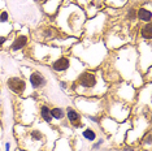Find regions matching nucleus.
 Instances as JSON below:
<instances>
[{
  "label": "nucleus",
  "instance_id": "nucleus-20",
  "mask_svg": "<svg viewBox=\"0 0 152 151\" xmlns=\"http://www.w3.org/2000/svg\"><path fill=\"white\" fill-rule=\"evenodd\" d=\"M122 151H135V150L133 147H125V149H122Z\"/></svg>",
  "mask_w": 152,
  "mask_h": 151
},
{
  "label": "nucleus",
  "instance_id": "nucleus-4",
  "mask_svg": "<svg viewBox=\"0 0 152 151\" xmlns=\"http://www.w3.org/2000/svg\"><path fill=\"white\" fill-rule=\"evenodd\" d=\"M29 82L30 85L33 86V89H39V87H43L44 85L47 84L46 81V77L38 70H34L31 74L29 76Z\"/></svg>",
  "mask_w": 152,
  "mask_h": 151
},
{
  "label": "nucleus",
  "instance_id": "nucleus-7",
  "mask_svg": "<svg viewBox=\"0 0 152 151\" xmlns=\"http://www.w3.org/2000/svg\"><path fill=\"white\" fill-rule=\"evenodd\" d=\"M57 37V32L53 29L52 26H46V27H42L39 30V35H37V38L40 40H52L53 38Z\"/></svg>",
  "mask_w": 152,
  "mask_h": 151
},
{
  "label": "nucleus",
  "instance_id": "nucleus-22",
  "mask_svg": "<svg viewBox=\"0 0 152 151\" xmlns=\"http://www.w3.org/2000/svg\"><path fill=\"white\" fill-rule=\"evenodd\" d=\"M0 128H1V121H0Z\"/></svg>",
  "mask_w": 152,
  "mask_h": 151
},
{
  "label": "nucleus",
  "instance_id": "nucleus-3",
  "mask_svg": "<svg viewBox=\"0 0 152 151\" xmlns=\"http://www.w3.org/2000/svg\"><path fill=\"white\" fill-rule=\"evenodd\" d=\"M69 67H70V59L66 57V56L57 57V59L55 60L52 64H51V68H52V70L57 72V73H63V72L68 70Z\"/></svg>",
  "mask_w": 152,
  "mask_h": 151
},
{
  "label": "nucleus",
  "instance_id": "nucleus-9",
  "mask_svg": "<svg viewBox=\"0 0 152 151\" xmlns=\"http://www.w3.org/2000/svg\"><path fill=\"white\" fill-rule=\"evenodd\" d=\"M140 37L146 40H151L152 38V23L151 22H147L146 25L142 26L140 29Z\"/></svg>",
  "mask_w": 152,
  "mask_h": 151
},
{
  "label": "nucleus",
  "instance_id": "nucleus-15",
  "mask_svg": "<svg viewBox=\"0 0 152 151\" xmlns=\"http://www.w3.org/2000/svg\"><path fill=\"white\" fill-rule=\"evenodd\" d=\"M127 17H129V18L131 20V18H135L137 17V11L134 8H130L129 9V15H127Z\"/></svg>",
  "mask_w": 152,
  "mask_h": 151
},
{
  "label": "nucleus",
  "instance_id": "nucleus-5",
  "mask_svg": "<svg viewBox=\"0 0 152 151\" xmlns=\"http://www.w3.org/2000/svg\"><path fill=\"white\" fill-rule=\"evenodd\" d=\"M27 43H29V37L26 35V34H21V35H17L15 38V40L12 42L11 44V50L12 51H21L22 48H25L27 46Z\"/></svg>",
  "mask_w": 152,
  "mask_h": 151
},
{
  "label": "nucleus",
  "instance_id": "nucleus-21",
  "mask_svg": "<svg viewBox=\"0 0 152 151\" xmlns=\"http://www.w3.org/2000/svg\"><path fill=\"white\" fill-rule=\"evenodd\" d=\"M60 85H61V87H63V89H66V87H68V86H66V84H65L64 81H60Z\"/></svg>",
  "mask_w": 152,
  "mask_h": 151
},
{
  "label": "nucleus",
  "instance_id": "nucleus-16",
  "mask_svg": "<svg viewBox=\"0 0 152 151\" xmlns=\"http://www.w3.org/2000/svg\"><path fill=\"white\" fill-rule=\"evenodd\" d=\"M7 42V37H0V47Z\"/></svg>",
  "mask_w": 152,
  "mask_h": 151
},
{
  "label": "nucleus",
  "instance_id": "nucleus-11",
  "mask_svg": "<svg viewBox=\"0 0 152 151\" xmlns=\"http://www.w3.org/2000/svg\"><path fill=\"white\" fill-rule=\"evenodd\" d=\"M51 116H52V119H55V120H63L65 117V112L63 108L55 107V108H51Z\"/></svg>",
  "mask_w": 152,
  "mask_h": 151
},
{
  "label": "nucleus",
  "instance_id": "nucleus-2",
  "mask_svg": "<svg viewBox=\"0 0 152 151\" xmlns=\"http://www.w3.org/2000/svg\"><path fill=\"white\" fill-rule=\"evenodd\" d=\"M7 87H8L13 94L21 97V95L25 94L27 86H26L25 80H22L21 77H11L7 80Z\"/></svg>",
  "mask_w": 152,
  "mask_h": 151
},
{
  "label": "nucleus",
  "instance_id": "nucleus-14",
  "mask_svg": "<svg viewBox=\"0 0 152 151\" xmlns=\"http://www.w3.org/2000/svg\"><path fill=\"white\" fill-rule=\"evenodd\" d=\"M9 18V15L8 12H1L0 13V22H7Z\"/></svg>",
  "mask_w": 152,
  "mask_h": 151
},
{
  "label": "nucleus",
  "instance_id": "nucleus-19",
  "mask_svg": "<svg viewBox=\"0 0 152 151\" xmlns=\"http://www.w3.org/2000/svg\"><path fill=\"white\" fill-rule=\"evenodd\" d=\"M5 151H11V143L9 142L5 143Z\"/></svg>",
  "mask_w": 152,
  "mask_h": 151
},
{
  "label": "nucleus",
  "instance_id": "nucleus-18",
  "mask_svg": "<svg viewBox=\"0 0 152 151\" xmlns=\"http://www.w3.org/2000/svg\"><path fill=\"white\" fill-rule=\"evenodd\" d=\"M102 143H103V139H100V141H99V142H96V143H95V145H94V149L96 150V149H98V147H99L100 145H102Z\"/></svg>",
  "mask_w": 152,
  "mask_h": 151
},
{
  "label": "nucleus",
  "instance_id": "nucleus-13",
  "mask_svg": "<svg viewBox=\"0 0 152 151\" xmlns=\"http://www.w3.org/2000/svg\"><path fill=\"white\" fill-rule=\"evenodd\" d=\"M142 143H143V145H147L148 149H150V146H151V132H150V130L147 132V134L143 138V141H142Z\"/></svg>",
  "mask_w": 152,
  "mask_h": 151
},
{
  "label": "nucleus",
  "instance_id": "nucleus-1",
  "mask_svg": "<svg viewBox=\"0 0 152 151\" xmlns=\"http://www.w3.org/2000/svg\"><path fill=\"white\" fill-rule=\"evenodd\" d=\"M98 85V76L94 72H83L78 76L77 85L75 86L82 87L85 90H92Z\"/></svg>",
  "mask_w": 152,
  "mask_h": 151
},
{
  "label": "nucleus",
  "instance_id": "nucleus-10",
  "mask_svg": "<svg viewBox=\"0 0 152 151\" xmlns=\"http://www.w3.org/2000/svg\"><path fill=\"white\" fill-rule=\"evenodd\" d=\"M39 113H40V117H42L46 122H51V121H52V116H51V108L48 107V106H46V104L40 106Z\"/></svg>",
  "mask_w": 152,
  "mask_h": 151
},
{
  "label": "nucleus",
  "instance_id": "nucleus-17",
  "mask_svg": "<svg viewBox=\"0 0 152 151\" xmlns=\"http://www.w3.org/2000/svg\"><path fill=\"white\" fill-rule=\"evenodd\" d=\"M113 1H115V0H112V3H110V4H113ZM116 1L120 5H124V4H125V3L127 1V0H116Z\"/></svg>",
  "mask_w": 152,
  "mask_h": 151
},
{
  "label": "nucleus",
  "instance_id": "nucleus-12",
  "mask_svg": "<svg viewBox=\"0 0 152 151\" xmlns=\"http://www.w3.org/2000/svg\"><path fill=\"white\" fill-rule=\"evenodd\" d=\"M82 136H83V138H86L87 141H91V142H94L96 139V133H95V130H92L91 128L85 129L83 133H82Z\"/></svg>",
  "mask_w": 152,
  "mask_h": 151
},
{
  "label": "nucleus",
  "instance_id": "nucleus-6",
  "mask_svg": "<svg viewBox=\"0 0 152 151\" xmlns=\"http://www.w3.org/2000/svg\"><path fill=\"white\" fill-rule=\"evenodd\" d=\"M66 119H68V121L70 122L72 125L75 126V128H79V126H81L82 117L73 107H68L66 108Z\"/></svg>",
  "mask_w": 152,
  "mask_h": 151
},
{
  "label": "nucleus",
  "instance_id": "nucleus-8",
  "mask_svg": "<svg viewBox=\"0 0 152 151\" xmlns=\"http://www.w3.org/2000/svg\"><path fill=\"white\" fill-rule=\"evenodd\" d=\"M137 17L142 22H151V18H152V13L150 9H146V8H139L137 11Z\"/></svg>",
  "mask_w": 152,
  "mask_h": 151
}]
</instances>
